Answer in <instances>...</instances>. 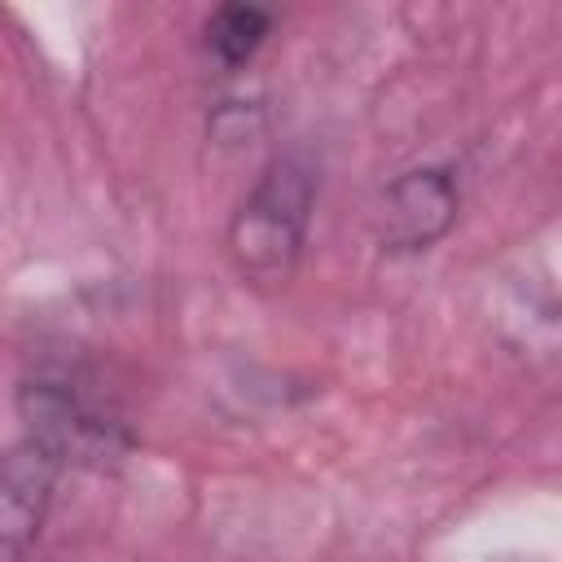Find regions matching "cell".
Returning <instances> with one entry per match:
<instances>
[{"mask_svg": "<svg viewBox=\"0 0 562 562\" xmlns=\"http://www.w3.org/2000/svg\"><path fill=\"white\" fill-rule=\"evenodd\" d=\"M312 211H316V171L299 154H277L255 176L250 193L237 202L224 228V250L241 285L281 290L299 272Z\"/></svg>", "mask_w": 562, "mask_h": 562, "instance_id": "1", "label": "cell"}, {"mask_svg": "<svg viewBox=\"0 0 562 562\" xmlns=\"http://www.w3.org/2000/svg\"><path fill=\"white\" fill-rule=\"evenodd\" d=\"M18 417L26 426L22 439L53 452L61 470H114L136 448L127 422L66 373L26 378L18 386Z\"/></svg>", "mask_w": 562, "mask_h": 562, "instance_id": "2", "label": "cell"}, {"mask_svg": "<svg viewBox=\"0 0 562 562\" xmlns=\"http://www.w3.org/2000/svg\"><path fill=\"white\" fill-rule=\"evenodd\" d=\"M461 189L448 167L400 171L378 202V246L386 255H417L443 241L457 224Z\"/></svg>", "mask_w": 562, "mask_h": 562, "instance_id": "3", "label": "cell"}, {"mask_svg": "<svg viewBox=\"0 0 562 562\" xmlns=\"http://www.w3.org/2000/svg\"><path fill=\"white\" fill-rule=\"evenodd\" d=\"M61 474L57 457L35 439H18L0 452V562H22L40 544Z\"/></svg>", "mask_w": 562, "mask_h": 562, "instance_id": "4", "label": "cell"}, {"mask_svg": "<svg viewBox=\"0 0 562 562\" xmlns=\"http://www.w3.org/2000/svg\"><path fill=\"white\" fill-rule=\"evenodd\" d=\"M268 35H272V13L259 9V4H220V9L202 22L206 53H211L224 70H241V66L263 48Z\"/></svg>", "mask_w": 562, "mask_h": 562, "instance_id": "5", "label": "cell"}]
</instances>
